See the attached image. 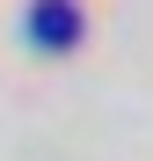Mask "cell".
<instances>
[{
    "instance_id": "obj_1",
    "label": "cell",
    "mask_w": 153,
    "mask_h": 161,
    "mask_svg": "<svg viewBox=\"0 0 153 161\" xmlns=\"http://www.w3.org/2000/svg\"><path fill=\"white\" fill-rule=\"evenodd\" d=\"M80 30H88L80 0H37V8H29V44H37V51H66V44H80Z\"/></svg>"
}]
</instances>
